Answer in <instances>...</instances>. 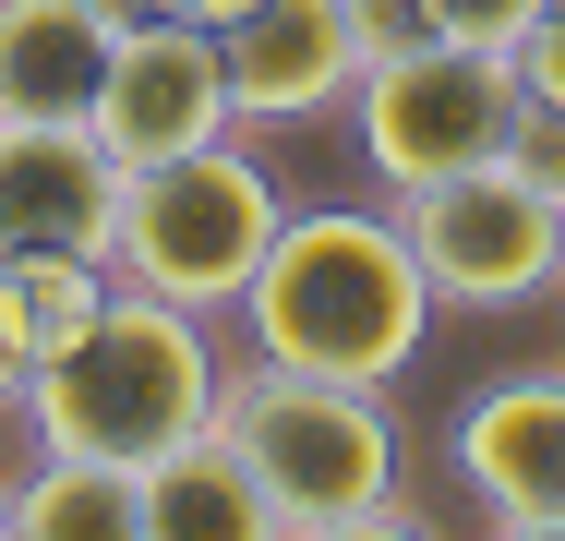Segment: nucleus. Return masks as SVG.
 Masks as SVG:
<instances>
[{
  "label": "nucleus",
  "mask_w": 565,
  "mask_h": 541,
  "mask_svg": "<svg viewBox=\"0 0 565 541\" xmlns=\"http://www.w3.org/2000/svg\"><path fill=\"white\" fill-rule=\"evenodd\" d=\"M217 337H205V314L193 301H157V289H120L73 325L49 361H24V422H36V445L49 457H120V469H157L181 433L217 422Z\"/></svg>",
  "instance_id": "f257e3e1"
},
{
  "label": "nucleus",
  "mask_w": 565,
  "mask_h": 541,
  "mask_svg": "<svg viewBox=\"0 0 565 541\" xmlns=\"http://www.w3.org/2000/svg\"><path fill=\"white\" fill-rule=\"evenodd\" d=\"M253 325V361H289V373H338V385H397L434 337V277L422 253L397 241V216H289L241 289Z\"/></svg>",
  "instance_id": "f03ea898"
},
{
  "label": "nucleus",
  "mask_w": 565,
  "mask_h": 541,
  "mask_svg": "<svg viewBox=\"0 0 565 541\" xmlns=\"http://www.w3.org/2000/svg\"><path fill=\"white\" fill-rule=\"evenodd\" d=\"M217 433L241 445V469L265 481L277 530H301V541L422 530V506L397 494V422H385V385H338V373L253 361V373L217 385Z\"/></svg>",
  "instance_id": "7ed1b4c3"
},
{
  "label": "nucleus",
  "mask_w": 565,
  "mask_h": 541,
  "mask_svg": "<svg viewBox=\"0 0 565 541\" xmlns=\"http://www.w3.org/2000/svg\"><path fill=\"white\" fill-rule=\"evenodd\" d=\"M289 229L265 157L241 145H181V157H145L120 169V216H109V277L120 289H157V301H193V314H241L265 241Z\"/></svg>",
  "instance_id": "20e7f679"
},
{
  "label": "nucleus",
  "mask_w": 565,
  "mask_h": 541,
  "mask_svg": "<svg viewBox=\"0 0 565 541\" xmlns=\"http://www.w3.org/2000/svg\"><path fill=\"white\" fill-rule=\"evenodd\" d=\"M397 241L422 253L434 277V314H518L565 277V193H542L518 157H481V169H446L422 193H397Z\"/></svg>",
  "instance_id": "39448f33"
},
{
  "label": "nucleus",
  "mask_w": 565,
  "mask_h": 541,
  "mask_svg": "<svg viewBox=\"0 0 565 541\" xmlns=\"http://www.w3.org/2000/svg\"><path fill=\"white\" fill-rule=\"evenodd\" d=\"M361 157L385 193H422L446 169H481L518 145V61L505 49H469V36H422V49H385L361 61Z\"/></svg>",
  "instance_id": "423d86ee"
},
{
  "label": "nucleus",
  "mask_w": 565,
  "mask_h": 541,
  "mask_svg": "<svg viewBox=\"0 0 565 541\" xmlns=\"http://www.w3.org/2000/svg\"><path fill=\"white\" fill-rule=\"evenodd\" d=\"M97 145H109L120 169H145V157H181V145H217L241 97H228V49L217 24H193V12H145V24H120L109 36V73H97Z\"/></svg>",
  "instance_id": "0eeeda50"
},
{
  "label": "nucleus",
  "mask_w": 565,
  "mask_h": 541,
  "mask_svg": "<svg viewBox=\"0 0 565 541\" xmlns=\"http://www.w3.org/2000/svg\"><path fill=\"white\" fill-rule=\"evenodd\" d=\"M457 481L493 530L565 541V373H505L457 410Z\"/></svg>",
  "instance_id": "6e6552de"
},
{
  "label": "nucleus",
  "mask_w": 565,
  "mask_h": 541,
  "mask_svg": "<svg viewBox=\"0 0 565 541\" xmlns=\"http://www.w3.org/2000/svg\"><path fill=\"white\" fill-rule=\"evenodd\" d=\"M120 157L97 120H0V253H97L109 265Z\"/></svg>",
  "instance_id": "1a4fd4ad"
},
{
  "label": "nucleus",
  "mask_w": 565,
  "mask_h": 541,
  "mask_svg": "<svg viewBox=\"0 0 565 541\" xmlns=\"http://www.w3.org/2000/svg\"><path fill=\"white\" fill-rule=\"evenodd\" d=\"M217 49H228L241 120H313V108H338L361 85V49H349L338 0H241L217 24Z\"/></svg>",
  "instance_id": "9d476101"
},
{
  "label": "nucleus",
  "mask_w": 565,
  "mask_h": 541,
  "mask_svg": "<svg viewBox=\"0 0 565 541\" xmlns=\"http://www.w3.org/2000/svg\"><path fill=\"white\" fill-rule=\"evenodd\" d=\"M109 73V24L85 0H0V120H85Z\"/></svg>",
  "instance_id": "9b49d317"
},
{
  "label": "nucleus",
  "mask_w": 565,
  "mask_h": 541,
  "mask_svg": "<svg viewBox=\"0 0 565 541\" xmlns=\"http://www.w3.org/2000/svg\"><path fill=\"white\" fill-rule=\"evenodd\" d=\"M12 506V541H157V506H145V469L120 457H49L0 494Z\"/></svg>",
  "instance_id": "f8f14e48"
},
{
  "label": "nucleus",
  "mask_w": 565,
  "mask_h": 541,
  "mask_svg": "<svg viewBox=\"0 0 565 541\" xmlns=\"http://www.w3.org/2000/svg\"><path fill=\"white\" fill-rule=\"evenodd\" d=\"M145 506H157V541H265V530H277L265 481L241 469V445H228L217 422L181 433V445L145 469Z\"/></svg>",
  "instance_id": "ddd939ff"
},
{
  "label": "nucleus",
  "mask_w": 565,
  "mask_h": 541,
  "mask_svg": "<svg viewBox=\"0 0 565 541\" xmlns=\"http://www.w3.org/2000/svg\"><path fill=\"white\" fill-rule=\"evenodd\" d=\"M97 301H109L97 253H0V337H12V361H49Z\"/></svg>",
  "instance_id": "4468645a"
},
{
  "label": "nucleus",
  "mask_w": 565,
  "mask_h": 541,
  "mask_svg": "<svg viewBox=\"0 0 565 541\" xmlns=\"http://www.w3.org/2000/svg\"><path fill=\"white\" fill-rule=\"evenodd\" d=\"M505 61H518V97H530V108H565V0L530 12V36H518Z\"/></svg>",
  "instance_id": "2eb2a0df"
},
{
  "label": "nucleus",
  "mask_w": 565,
  "mask_h": 541,
  "mask_svg": "<svg viewBox=\"0 0 565 541\" xmlns=\"http://www.w3.org/2000/svg\"><path fill=\"white\" fill-rule=\"evenodd\" d=\"M338 24H349V49H361V61H385V49H422V36H434V12H422V0H338Z\"/></svg>",
  "instance_id": "dca6fc26"
},
{
  "label": "nucleus",
  "mask_w": 565,
  "mask_h": 541,
  "mask_svg": "<svg viewBox=\"0 0 565 541\" xmlns=\"http://www.w3.org/2000/svg\"><path fill=\"white\" fill-rule=\"evenodd\" d=\"M422 12H434V36H469V49H518L542 0H422Z\"/></svg>",
  "instance_id": "f3484780"
},
{
  "label": "nucleus",
  "mask_w": 565,
  "mask_h": 541,
  "mask_svg": "<svg viewBox=\"0 0 565 541\" xmlns=\"http://www.w3.org/2000/svg\"><path fill=\"white\" fill-rule=\"evenodd\" d=\"M542 193H565V108H518V145H505Z\"/></svg>",
  "instance_id": "a211bd4d"
},
{
  "label": "nucleus",
  "mask_w": 565,
  "mask_h": 541,
  "mask_svg": "<svg viewBox=\"0 0 565 541\" xmlns=\"http://www.w3.org/2000/svg\"><path fill=\"white\" fill-rule=\"evenodd\" d=\"M85 12H97L109 36H120V24H145V0H85Z\"/></svg>",
  "instance_id": "6ab92c4d"
},
{
  "label": "nucleus",
  "mask_w": 565,
  "mask_h": 541,
  "mask_svg": "<svg viewBox=\"0 0 565 541\" xmlns=\"http://www.w3.org/2000/svg\"><path fill=\"white\" fill-rule=\"evenodd\" d=\"M12 397H24V361H12V337H0V410H12Z\"/></svg>",
  "instance_id": "aec40b11"
},
{
  "label": "nucleus",
  "mask_w": 565,
  "mask_h": 541,
  "mask_svg": "<svg viewBox=\"0 0 565 541\" xmlns=\"http://www.w3.org/2000/svg\"><path fill=\"white\" fill-rule=\"evenodd\" d=\"M0 541H12V506H0Z\"/></svg>",
  "instance_id": "412c9836"
}]
</instances>
